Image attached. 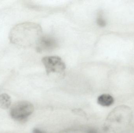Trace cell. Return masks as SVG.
Segmentation results:
<instances>
[{
  "label": "cell",
  "mask_w": 134,
  "mask_h": 133,
  "mask_svg": "<svg viewBox=\"0 0 134 133\" xmlns=\"http://www.w3.org/2000/svg\"><path fill=\"white\" fill-rule=\"evenodd\" d=\"M34 108L30 102L21 101L15 103L10 109V115L14 120L23 121L26 120L34 112Z\"/></svg>",
  "instance_id": "cell-1"
},
{
  "label": "cell",
  "mask_w": 134,
  "mask_h": 133,
  "mask_svg": "<svg viewBox=\"0 0 134 133\" xmlns=\"http://www.w3.org/2000/svg\"><path fill=\"white\" fill-rule=\"evenodd\" d=\"M48 75L62 74L65 72L66 65L60 57L49 56L44 57L42 60Z\"/></svg>",
  "instance_id": "cell-2"
},
{
  "label": "cell",
  "mask_w": 134,
  "mask_h": 133,
  "mask_svg": "<svg viewBox=\"0 0 134 133\" xmlns=\"http://www.w3.org/2000/svg\"><path fill=\"white\" fill-rule=\"evenodd\" d=\"M57 44L55 40L49 37H42L38 41L37 47L38 51L52 50L56 47Z\"/></svg>",
  "instance_id": "cell-3"
},
{
  "label": "cell",
  "mask_w": 134,
  "mask_h": 133,
  "mask_svg": "<svg viewBox=\"0 0 134 133\" xmlns=\"http://www.w3.org/2000/svg\"><path fill=\"white\" fill-rule=\"evenodd\" d=\"M113 98L109 94H103L98 97L97 99L98 103L104 107L111 106L114 103Z\"/></svg>",
  "instance_id": "cell-4"
},
{
  "label": "cell",
  "mask_w": 134,
  "mask_h": 133,
  "mask_svg": "<svg viewBox=\"0 0 134 133\" xmlns=\"http://www.w3.org/2000/svg\"><path fill=\"white\" fill-rule=\"evenodd\" d=\"M11 98L10 96L6 93L0 95V107L3 109H7L11 106Z\"/></svg>",
  "instance_id": "cell-5"
},
{
  "label": "cell",
  "mask_w": 134,
  "mask_h": 133,
  "mask_svg": "<svg viewBox=\"0 0 134 133\" xmlns=\"http://www.w3.org/2000/svg\"><path fill=\"white\" fill-rule=\"evenodd\" d=\"M60 133H98L95 130L90 128L72 129L65 130Z\"/></svg>",
  "instance_id": "cell-6"
},
{
  "label": "cell",
  "mask_w": 134,
  "mask_h": 133,
  "mask_svg": "<svg viewBox=\"0 0 134 133\" xmlns=\"http://www.w3.org/2000/svg\"><path fill=\"white\" fill-rule=\"evenodd\" d=\"M98 25L101 27H104L106 25V22L101 15H99L97 19Z\"/></svg>",
  "instance_id": "cell-7"
},
{
  "label": "cell",
  "mask_w": 134,
  "mask_h": 133,
  "mask_svg": "<svg viewBox=\"0 0 134 133\" xmlns=\"http://www.w3.org/2000/svg\"><path fill=\"white\" fill-rule=\"evenodd\" d=\"M33 133H46L44 131L38 129H35L33 130Z\"/></svg>",
  "instance_id": "cell-8"
}]
</instances>
